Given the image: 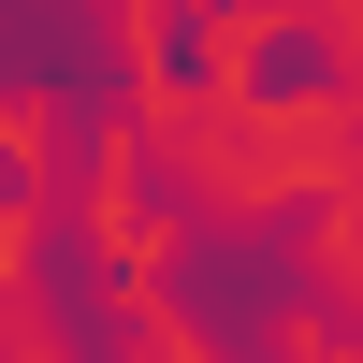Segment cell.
Returning a JSON list of instances; mask_svg holds the SVG:
<instances>
[{"instance_id": "obj_4", "label": "cell", "mask_w": 363, "mask_h": 363, "mask_svg": "<svg viewBox=\"0 0 363 363\" xmlns=\"http://www.w3.org/2000/svg\"><path fill=\"white\" fill-rule=\"evenodd\" d=\"M335 87H349V58H335V15H277V29H262V58H247V102H335Z\"/></svg>"}, {"instance_id": "obj_6", "label": "cell", "mask_w": 363, "mask_h": 363, "mask_svg": "<svg viewBox=\"0 0 363 363\" xmlns=\"http://www.w3.org/2000/svg\"><path fill=\"white\" fill-rule=\"evenodd\" d=\"M0 218H15V160H0Z\"/></svg>"}, {"instance_id": "obj_2", "label": "cell", "mask_w": 363, "mask_h": 363, "mask_svg": "<svg viewBox=\"0 0 363 363\" xmlns=\"http://www.w3.org/2000/svg\"><path fill=\"white\" fill-rule=\"evenodd\" d=\"M131 0H0V102H29L73 160L131 131Z\"/></svg>"}, {"instance_id": "obj_1", "label": "cell", "mask_w": 363, "mask_h": 363, "mask_svg": "<svg viewBox=\"0 0 363 363\" xmlns=\"http://www.w3.org/2000/svg\"><path fill=\"white\" fill-rule=\"evenodd\" d=\"M160 320H174V335H203V363H277L291 320H320V203H262V218L174 233Z\"/></svg>"}, {"instance_id": "obj_3", "label": "cell", "mask_w": 363, "mask_h": 363, "mask_svg": "<svg viewBox=\"0 0 363 363\" xmlns=\"http://www.w3.org/2000/svg\"><path fill=\"white\" fill-rule=\"evenodd\" d=\"M29 306H44V349L58 363H145L131 262H116V233L87 218V203H44V218H29Z\"/></svg>"}, {"instance_id": "obj_5", "label": "cell", "mask_w": 363, "mask_h": 363, "mask_svg": "<svg viewBox=\"0 0 363 363\" xmlns=\"http://www.w3.org/2000/svg\"><path fill=\"white\" fill-rule=\"evenodd\" d=\"M145 44H160V87H218V15H203V0H174Z\"/></svg>"}]
</instances>
